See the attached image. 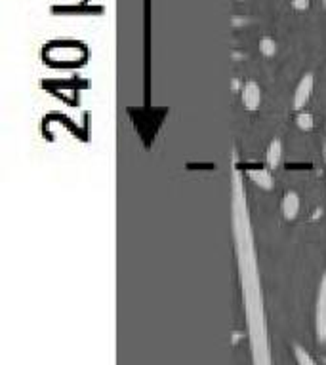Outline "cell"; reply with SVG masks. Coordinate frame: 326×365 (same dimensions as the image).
Masks as SVG:
<instances>
[{"instance_id": "7a4b0ae2", "label": "cell", "mask_w": 326, "mask_h": 365, "mask_svg": "<svg viewBox=\"0 0 326 365\" xmlns=\"http://www.w3.org/2000/svg\"><path fill=\"white\" fill-rule=\"evenodd\" d=\"M315 340L317 344H326V272L318 281L315 299Z\"/></svg>"}, {"instance_id": "3957f363", "label": "cell", "mask_w": 326, "mask_h": 365, "mask_svg": "<svg viewBox=\"0 0 326 365\" xmlns=\"http://www.w3.org/2000/svg\"><path fill=\"white\" fill-rule=\"evenodd\" d=\"M313 90H315V77L311 73H305L303 77L300 78V82L294 90V95H292V109L296 112H300L305 109V105L311 99L313 95Z\"/></svg>"}, {"instance_id": "277c9868", "label": "cell", "mask_w": 326, "mask_h": 365, "mask_svg": "<svg viewBox=\"0 0 326 365\" xmlns=\"http://www.w3.org/2000/svg\"><path fill=\"white\" fill-rule=\"evenodd\" d=\"M240 101H242L244 111L256 112L257 109H259V105H261V88H259L256 80H246V82L242 84Z\"/></svg>"}, {"instance_id": "8fae6325", "label": "cell", "mask_w": 326, "mask_h": 365, "mask_svg": "<svg viewBox=\"0 0 326 365\" xmlns=\"http://www.w3.org/2000/svg\"><path fill=\"white\" fill-rule=\"evenodd\" d=\"M323 156H325V168H326V144H323Z\"/></svg>"}, {"instance_id": "7c38bea8", "label": "cell", "mask_w": 326, "mask_h": 365, "mask_svg": "<svg viewBox=\"0 0 326 365\" xmlns=\"http://www.w3.org/2000/svg\"><path fill=\"white\" fill-rule=\"evenodd\" d=\"M325 134H326V124H325Z\"/></svg>"}, {"instance_id": "9c48e42d", "label": "cell", "mask_w": 326, "mask_h": 365, "mask_svg": "<svg viewBox=\"0 0 326 365\" xmlns=\"http://www.w3.org/2000/svg\"><path fill=\"white\" fill-rule=\"evenodd\" d=\"M296 124H298V127L303 129V131H311V129L315 127V118H313V114H311V112H307L305 109H303V111L298 112V116H296Z\"/></svg>"}, {"instance_id": "5b68a950", "label": "cell", "mask_w": 326, "mask_h": 365, "mask_svg": "<svg viewBox=\"0 0 326 365\" xmlns=\"http://www.w3.org/2000/svg\"><path fill=\"white\" fill-rule=\"evenodd\" d=\"M244 173H246V177H248L256 187L264 188V190H271V188H273V170H271L269 166L248 168Z\"/></svg>"}, {"instance_id": "8992f818", "label": "cell", "mask_w": 326, "mask_h": 365, "mask_svg": "<svg viewBox=\"0 0 326 365\" xmlns=\"http://www.w3.org/2000/svg\"><path fill=\"white\" fill-rule=\"evenodd\" d=\"M301 202H300V196L296 194V192H286L283 196V202H281V212H283V217L286 221H294L296 217H298V213H300Z\"/></svg>"}, {"instance_id": "52a82bcc", "label": "cell", "mask_w": 326, "mask_h": 365, "mask_svg": "<svg viewBox=\"0 0 326 365\" xmlns=\"http://www.w3.org/2000/svg\"><path fill=\"white\" fill-rule=\"evenodd\" d=\"M283 162V141L279 137H275L271 143L267 144L266 151V166H269L271 170H277Z\"/></svg>"}, {"instance_id": "ba28073f", "label": "cell", "mask_w": 326, "mask_h": 365, "mask_svg": "<svg viewBox=\"0 0 326 365\" xmlns=\"http://www.w3.org/2000/svg\"><path fill=\"white\" fill-rule=\"evenodd\" d=\"M292 350H294V357H296V364L298 365H318L315 362V357L311 356L307 350L300 347V344H294Z\"/></svg>"}, {"instance_id": "30bf717a", "label": "cell", "mask_w": 326, "mask_h": 365, "mask_svg": "<svg viewBox=\"0 0 326 365\" xmlns=\"http://www.w3.org/2000/svg\"><path fill=\"white\" fill-rule=\"evenodd\" d=\"M259 51H261L264 55H267V58L275 55V51H277L275 40H271V38H261V40H259Z\"/></svg>"}, {"instance_id": "6da1fadb", "label": "cell", "mask_w": 326, "mask_h": 365, "mask_svg": "<svg viewBox=\"0 0 326 365\" xmlns=\"http://www.w3.org/2000/svg\"><path fill=\"white\" fill-rule=\"evenodd\" d=\"M231 234L235 255H237L242 312H244L252 365H273L266 301H264V289H261L259 268H257L256 242H254L248 200L244 190V173L239 168L237 160H233L231 171Z\"/></svg>"}]
</instances>
